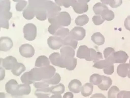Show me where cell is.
Masks as SVG:
<instances>
[{
  "instance_id": "cell-1",
  "label": "cell",
  "mask_w": 130,
  "mask_h": 98,
  "mask_svg": "<svg viewBox=\"0 0 130 98\" xmlns=\"http://www.w3.org/2000/svg\"><path fill=\"white\" fill-rule=\"evenodd\" d=\"M55 68L52 65L40 68H34L29 72L30 78L34 82L52 78L55 75Z\"/></svg>"
},
{
  "instance_id": "cell-2",
  "label": "cell",
  "mask_w": 130,
  "mask_h": 98,
  "mask_svg": "<svg viewBox=\"0 0 130 98\" xmlns=\"http://www.w3.org/2000/svg\"><path fill=\"white\" fill-rule=\"evenodd\" d=\"M1 28L9 29V20L12 17V13L10 11V1H1Z\"/></svg>"
},
{
  "instance_id": "cell-3",
  "label": "cell",
  "mask_w": 130,
  "mask_h": 98,
  "mask_svg": "<svg viewBox=\"0 0 130 98\" xmlns=\"http://www.w3.org/2000/svg\"><path fill=\"white\" fill-rule=\"evenodd\" d=\"M48 21L51 24H54L58 26H68L71 22V18L68 13L62 11L59 13L54 17L48 18Z\"/></svg>"
},
{
  "instance_id": "cell-4",
  "label": "cell",
  "mask_w": 130,
  "mask_h": 98,
  "mask_svg": "<svg viewBox=\"0 0 130 98\" xmlns=\"http://www.w3.org/2000/svg\"><path fill=\"white\" fill-rule=\"evenodd\" d=\"M29 3L32 5L36 18L39 20H45L47 18V15L45 7V0L29 1Z\"/></svg>"
},
{
  "instance_id": "cell-5",
  "label": "cell",
  "mask_w": 130,
  "mask_h": 98,
  "mask_svg": "<svg viewBox=\"0 0 130 98\" xmlns=\"http://www.w3.org/2000/svg\"><path fill=\"white\" fill-rule=\"evenodd\" d=\"M129 56L124 51L115 52L107 59H106L113 64H124L127 61Z\"/></svg>"
},
{
  "instance_id": "cell-6",
  "label": "cell",
  "mask_w": 130,
  "mask_h": 98,
  "mask_svg": "<svg viewBox=\"0 0 130 98\" xmlns=\"http://www.w3.org/2000/svg\"><path fill=\"white\" fill-rule=\"evenodd\" d=\"M23 33L25 39L28 41H32L36 37L37 28L32 23L26 24L23 28Z\"/></svg>"
},
{
  "instance_id": "cell-7",
  "label": "cell",
  "mask_w": 130,
  "mask_h": 98,
  "mask_svg": "<svg viewBox=\"0 0 130 98\" xmlns=\"http://www.w3.org/2000/svg\"><path fill=\"white\" fill-rule=\"evenodd\" d=\"M45 7L48 18L55 16L61 11V8L51 1H45Z\"/></svg>"
},
{
  "instance_id": "cell-8",
  "label": "cell",
  "mask_w": 130,
  "mask_h": 98,
  "mask_svg": "<svg viewBox=\"0 0 130 98\" xmlns=\"http://www.w3.org/2000/svg\"><path fill=\"white\" fill-rule=\"evenodd\" d=\"M90 1L73 0L71 6L76 13L82 14L88 11L89 7L87 3Z\"/></svg>"
},
{
  "instance_id": "cell-9",
  "label": "cell",
  "mask_w": 130,
  "mask_h": 98,
  "mask_svg": "<svg viewBox=\"0 0 130 98\" xmlns=\"http://www.w3.org/2000/svg\"><path fill=\"white\" fill-rule=\"evenodd\" d=\"M69 36L76 41L84 39L86 36V31L81 27H75L69 33Z\"/></svg>"
},
{
  "instance_id": "cell-10",
  "label": "cell",
  "mask_w": 130,
  "mask_h": 98,
  "mask_svg": "<svg viewBox=\"0 0 130 98\" xmlns=\"http://www.w3.org/2000/svg\"><path fill=\"white\" fill-rule=\"evenodd\" d=\"M19 51L20 55L23 57L30 58L34 55L35 50L32 45L28 44H25L20 46Z\"/></svg>"
},
{
  "instance_id": "cell-11",
  "label": "cell",
  "mask_w": 130,
  "mask_h": 98,
  "mask_svg": "<svg viewBox=\"0 0 130 98\" xmlns=\"http://www.w3.org/2000/svg\"><path fill=\"white\" fill-rule=\"evenodd\" d=\"M47 42L49 47L52 50H58L60 49L62 46H64L63 40L55 36H50Z\"/></svg>"
},
{
  "instance_id": "cell-12",
  "label": "cell",
  "mask_w": 130,
  "mask_h": 98,
  "mask_svg": "<svg viewBox=\"0 0 130 98\" xmlns=\"http://www.w3.org/2000/svg\"><path fill=\"white\" fill-rule=\"evenodd\" d=\"M1 66L6 70H12L14 65L18 63L16 58L12 56H7L5 58H1Z\"/></svg>"
},
{
  "instance_id": "cell-13",
  "label": "cell",
  "mask_w": 130,
  "mask_h": 98,
  "mask_svg": "<svg viewBox=\"0 0 130 98\" xmlns=\"http://www.w3.org/2000/svg\"><path fill=\"white\" fill-rule=\"evenodd\" d=\"M91 49L85 45H82L78 48L77 57L80 59H85L87 61L90 60Z\"/></svg>"
},
{
  "instance_id": "cell-14",
  "label": "cell",
  "mask_w": 130,
  "mask_h": 98,
  "mask_svg": "<svg viewBox=\"0 0 130 98\" xmlns=\"http://www.w3.org/2000/svg\"><path fill=\"white\" fill-rule=\"evenodd\" d=\"M19 84L16 80L11 79L7 82L5 85V90L7 93L12 96H16L17 92L19 87Z\"/></svg>"
},
{
  "instance_id": "cell-15",
  "label": "cell",
  "mask_w": 130,
  "mask_h": 98,
  "mask_svg": "<svg viewBox=\"0 0 130 98\" xmlns=\"http://www.w3.org/2000/svg\"><path fill=\"white\" fill-rule=\"evenodd\" d=\"M13 46L12 40L8 37H1L0 39V50L1 51L7 52L9 51Z\"/></svg>"
},
{
  "instance_id": "cell-16",
  "label": "cell",
  "mask_w": 130,
  "mask_h": 98,
  "mask_svg": "<svg viewBox=\"0 0 130 98\" xmlns=\"http://www.w3.org/2000/svg\"><path fill=\"white\" fill-rule=\"evenodd\" d=\"M62 59L61 68H65L69 71L75 69L77 65V59L74 57Z\"/></svg>"
},
{
  "instance_id": "cell-17",
  "label": "cell",
  "mask_w": 130,
  "mask_h": 98,
  "mask_svg": "<svg viewBox=\"0 0 130 98\" xmlns=\"http://www.w3.org/2000/svg\"><path fill=\"white\" fill-rule=\"evenodd\" d=\"M60 56L62 59L74 57L75 50L71 46H63L60 49Z\"/></svg>"
},
{
  "instance_id": "cell-18",
  "label": "cell",
  "mask_w": 130,
  "mask_h": 98,
  "mask_svg": "<svg viewBox=\"0 0 130 98\" xmlns=\"http://www.w3.org/2000/svg\"><path fill=\"white\" fill-rule=\"evenodd\" d=\"M82 83L77 79L72 80L68 84L69 90L75 93H78L81 91Z\"/></svg>"
},
{
  "instance_id": "cell-19",
  "label": "cell",
  "mask_w": 130,
  "mask_h": 98,
  "mask_svg": "<svg viewBox=\"0 0 130 98\" xmlns=\"http://www.w3.org/2000/svg\"><path fill=\"white\" fill-rule=\"evenodd\" d=\"M112 84V79L104 75H102V82L98 87L102 91H107Z\"/></svg>"
},
{
  "instance_id": "cell-20",
  "label": "cell",
  "mask_w": 130,
  "mask_h": 98,
  "mask_svg": "<svg viewBox=\"0 0 130 98\" xmlns=\"http://www.w3.org/2000/svg\"><path fill=\"white\" fill-rule=\"evenodd\" d=\"M49 59L53 65L61 68L62 59L60 54L58 52L53 53L49 56Z\"/></svg>"
},
{
  "instance_id": "cell-21",
  "label": "cell",
  "mask_w": 130,
  "mask_h": 98,
  "mask_svg": "<svg viewBox=\"0 0 130 98\" xmlns=\"http://www.w3.org/2000/svg\"><path fill=\"white\" fill-rule=\"evenodd\" d=\"M23 16L25 19L27 20H32L35 16L34 8L32 5L29 3L26 8L23 10Z\"/></svg>"
},
{
  "instance_id": "cell-22",
  "label": "cell",
  "mask_w": 130,
  "mask_h": 98,
  "mask_svg": "<svg viewBox=\"0 0 130 98\" xmlns=\"http://www.w3.org/2000/svg\"><path fill=\"white\" fill-rule=\"evenodd\" d=\"M50 61L47 56H38L36 60L35 66L36 67H43L50 65Z\"/></svg>"
},
{
  "instance_id": "cell-23",
  "label": "cell",
  "mask_w": 130,
  "mask_h": 98,
  "mask_svg": "<svg viewBox=\"0 0 130 98\" xmlns=\"http://www.w3.org/2000/svg\"><path fill=\"white\" fill-rule=\"evenodd\" d=\"M130 64H122L117 66V73L118 75L122 77H126L127 76L129 71Z\"/></svg>"
},
{
  "instance_id": "cell-24",
  "label": "cell",
  "mask_w": 130,
  "mask_h": 98,
  "mask_svg": "<svg viewBox=\"0 0 130 98\" xmlns=\"http://www.w3.org/2000/svg\"><path fill=\"white\" fill-rule=\"evenodd\" d=\"M31 87L29 84H22L19 85L16 96L28 95L31 92Z\"/></svg>"
},
{
  "instance_id": "cell-25",
  "label": "cell",
  "mask_w": 130,
  "mask_h": 98,
  "mask_svg": "<svg viewBox=\"0 0 130 98\" xmlns=\"http://www.w3.org/2000/svg\"><path fill=\"white\" fill-rule=\"evenodd\" d=\"M93 86L91 83H86L81 87V92L82 95L84 97H88L92 93Z\"/></svg>"
},
{
  "instance_id": "cell-26",
  "label": "cell",
  "mask_w": 130,
  "mask_h": 98,
  "mask_svg": "<svg viewBox=\"0 0 130 98\" xmlns=\"http://www.w3.org/2000/svg\"><path fill=\"white\" fill-rule=\"evenodd\" d=\"M51 94V88L37 89L35 92V95L38 98H50L49 96Z\"/></svg>"
},
{
  "instance_id": "cell-27",
  "label": "cell",
  "mask_w": 130,
  "mask_h": 98,
  "mask_svg": "<svg viewBox=\"0 0 130 98\" xmlns=\"http://www.w3.org/2000/svg\"><path fill=\"white\" fill-rule=\"evenodd\" d=\"M69 30L62 27L59 26L56 30L54 36L59 37L64 40L69 35Z\"/></svg>"
},
{
  "instance_id": "cell-28",
  "label": "cell",
  "mask_w": 130,
  "mask_h": 98,
  "mask_svg": "<svg viewBox=\"0 0 130 98\" xmlns=\"http://www.w3.org/2000/svg\"><path fill=\"white\" fill-rule=\"evenodd\" d=\"M91 40L95 44L98 46H101L104 44L105 39L104 36L100 32H96L94 33L91 36Z\"/></svg>"
},
{
  "instance_id": "cell-29",
  "label": "cell",
  "mask_w": 130,
  "mask_h": 98,
  "mask_svg": "<svg viewBox=\"0 0 130 98\" xmlns=\"http://www.w3.org/2000/svg\"><path fill=\"white\" fill-rule=\"evenodd\" d=\"M26 70L25 66L21 63H17L11 70L12 73L16 76H20L23 72H25Z\"/></svg>"
},
{
  "instance_id": "cell-30",
  "label": "cell",
  "mask_w": 130,
  "mask_h": 98,
  "mask_svg": "<svg viewBox=\"0 0 130 98\" xmlns=\"http://www.w3.org/2000/svg\"><path fill=\"white\" fill-rule=\"evenodd\" d=\"M114 64L108 61L107 60H100L97 62L95 63L94 65H93V67L97 69H104L107 68L111 65Z\"/></svg>"
},
{
  "instance_id": "cell-31",
  "label": "cell",
  "mask_w": 130,
  "mask_h": 98,
  "mask_svg": "<svg viewBox=\"0 0 130 98\" xmlns=\"http://www.w3.org/2000/svg\"><path fill=\"white\" fill-rule=\"evenodd\" d=\"M63 44L64 46H71L73 48L75 49L77 47L78 41L74 40L69 35L67 38H66L65 39L63 40Z\"/></svg>"
},
{
  "instance_id": "cell-32",
  "label": "cell",
  "mask_w": 130,
  "mask_h": 98,
  "mask_svg": "<svg viewBox=\"0 0 130 98\" xmlns=\"http://www.w3.org/2000/svg\"><path fill=\"white\" fill-rule=\"evenodd\" d=\"M106 9H108L107 7L103 3H97L95 4L93 7L94 13L96 15H101L103 11Z\"/></svg>"
},
{
  "instance_id": "cell-33",
  "label": "cell",
  "mask_w": 130,
  "mask_h": 98,
  "mask_svg": "<svg viewBox=\"0 0 130 98\" xmlns=\"http://www.w3.org/2000/svg\"><path fill=\"white\" fill-rule=\"evenodd\" d=\"M91 49V55H90V61H93L95 63L100 61L101 59H103V57L102 54L101 52H97L93 48Z\"/></svg>"
},
{
  "instance_id": "cell-34",
  "label": "cell",
  "mask_w": 130,
  "mask_h": 98,
  "mask_svg": "<svg viewBox=\"0 0 130 98\" xmlns=\"http://www.w3.org/2000/svg\"><path fill=\"white\" fill-rule=\"evenodd\" d=\"M101 16L105 20L111 21L115 18V13L111 10L106 9L103 11L101 14Z\"/></svg>"
},
{
  "instance_id": "cell-35",
  "label": "cell",
  "mask_w": 130,
  "mask_h": 98,
  "mask_svg": "<svg viewBox=\"0 0 130 98\" xmlns=\"http://www.w3.org/2000/svg\"><path fill=\"white\" fill-rule=\"evenodd\" d=\"M51 88V93L54 94H61L65 92V86L62 83H59Z\"/></svg>"
},
{
  "instance_id": "cell-36",
  "label": "cell",
  "mask_w": 130,
  "mask_h": 98,
  "mask_svg": "<svg viewBox=\"0 0 130 98\" xmlns=\"http://www.w3.org/2000/svg\"><path fill=\"white\" fill-rule=\"evenodd\" d=\"M89 18L86 15H82L77 17L75 20V23L76 25L83 26L88 23Z\"/></svg>"
},
{
  "instance_id": "cell-37",
  "label": "cell",
  "mask_w": 130,
  "mask_h": 98,
  "mask_svg": "<svg viewBox=\"0 0 130 98\" xmlns=\"http://www.w3.org/2000/svg\"><path fill=\"white\" fill-rule=\"evenodd\" d=\"M61 81L60 75L58 73H56L55 75L52 77V78L43 80V81L47 83L48 84L51 85H57Z\"/></svg>"
},
{
  "instance_id": "cell-38",
  "label": "cell",
  "mask_w": 130,
  "mask_h": 98,
  "mask_svg": "<svg viewBox=\"0 0 130 98\" xmlns=\"http://www.w3.org/2000/svg\"><path fill=\"white\" fill-rule=\"evenodd\" d=\"M90 82L92 84L99 85L102 82V75L97 74H94L91 75L90 78Z\"/></svg>"
},
{
  "instance_id": "cell-39",
  "label": "cell",
  "mask_w": 130,
  "mask_h": 98,
  "mask_svg": "<svg viewBox=\"0 0 130 98\" xmlns=\"http://www.w3.org/2000/svg\"><path fill=\"white\" fill-rule=\"evenodd\" d=\"M119 91L120 90L117 86H113L108 92V98H117V95Z\"/></svg>"
},
{
  "instance_id": "cell-40",
  "label": "cell",
  "mask_w": 130,
  "mask_h": 98,
  "mask_svg": "<svg viewBox=\"0 0 130 98\" xmlns=\"http://www.w3.org/2000/svg\"><path fill=\"white\" fill-rule=\"evenodd\" d=\"M20 80L21 82L24 84H31L32 83H34L35 82L32 81L30 78L29 72H26L24 73L23 75L21 76Z\"/></svg>"
},
{
  "instance_id": "cell-41",
  "label": "cell",
  "mask_w": 130,
  "mask_h": 98,
  "mask_svg": "<svg viewBox=\"0 0 130 98\" xmlns=\"http://www.w3.org/2000/svg\"><path fill=\"white\" fill-rule=\"evenodd\" d=\"M18 2L16 4V9L18 11H21L26 7L27 5L26 1H14Z\"/></svg>"
},
{
  "instance_id": "cell-42",
  "label": "cell",
  "mask_w": 130,
  "mask_h": 98,
  "mask_svg": "<svg viewBox=\"0 0 130 98\" xmlns=\"http://www.w3.org/2000/svg\"><path fill=\"white\" fill-rule=\"evenodd\" d=\"M56 4L59 6H64L65 8H68L71 6L73 0L65 1V0H56L55 1Z\"/></svg>"
},
{
  "instance_id": "cell-43",
  "label": "cell",
  "mask_w": 130,
  "mask_h": 98,
  "mask_svg": "<svg viewBox=\"0 0 130 98\" xmlns=\"http://www.w3.org/2000/svg\"><path fill=\"white\" fill-rule=\"evenodd\" d=\"M92 21L95 25H100L103 23L105 20H103L101 15H95L92 17Z\"/></svg>"
},
{
  "instance_id": "cell-44",
  "label": "cell",
  "mask_w": 130,
  "mask_h": 98,
  "mask_svg": "<svg viewBox=\"0 0 130 98\" xmlns=\"http://www.w3.org/2000/svg\"><path fill=\"white\" fill-rule=\"evenodd\" d=\"M115 52V51L114 48H113L112 47H108L106 48L105 49H104V51H103L104 58H105V59H107Z\"/></svg>"
},
{
  "instance_id": "cell-45",
  "label": "cell",
  "mask_w": 130,
  "mask_h": 98,
  "mask_svg": "<svg viewBox=\"0 0 130 98\" xmlns=\"http://www.w3.org/2000/svg\"><path fill=\"white\" fill-rule=\"evenodd\" d=\"M34 85L36 88L38 89L48 88V87H49V84L43 81L42 82H35L34 83Z\"/></svg>"
},
{
  "instance_id": "cell-46",
  "label": "cell",
  "mask_w": 130,
  "mask_h": 98,
  "mask_svg": "<svg viewBox=\"0 0 130 98\" xmlns=\"http://www.w3.org/2000/svg\"><path fill=\"white\" fill-rule=\"evenodd\" d=\"M122 1L121 0H111L109 1V4L110 6L111 7L113 8H116L120 6L122 4Z\"/></svg>"
},
{
  "instance_id": "cell-47",
  "label": "cell",
  "mask_w": 130,
  "mask_h": 98,
  "mask_svg": "<svg viewBox=\"0 0 130 98\" xmlns=\"http://www.w3.org/2000/svg\"><path fill=\"white\" fill-rule=\"evenodd\" d=\"M117 98H130V91H121L118 93Z\"/></svg>"
},
{
  "instance_id": "cell-48",
  "label": "cell",
  "mask_w": 130,
  "mask_h": 98,
  "mask_svg": "<svg viewBox=\"0 0 130 98\" xmlns=\"http://www.w3.org/2000/svg\"><path fill=\"white\" fill-rule=\"evenodd\" d=\"M124 27L126 30L130 31V16L127 17L124 22Z\"/></svg>"
},
{
  "instance_id": "cell-49",
  "label": "cell",
  "mask_w": 130,
  "mask_h": 98,
  "mask_svg": "<svg viewBox=\"0 0 130 98\" xmlns=\"http://www.w3.org/2000/svg\"><path fill=\"white\" fill-rule=\"evenodd\" d=\"M90 98H106L105 96L102 93H95L91 96Z\"/></svg>"
},
{
  "instance_id": "cell-50",
  "label": "cell",
  "mask_w": 130,
  "mask_h": 98,
  "mask_svg": "<svg viewBox=\"0 0 130 98\" xmlns=\"http://www.w3.org/2000/svg\"><path fill=\"white\" fill-rule=\"evenodd\" d=\"M74 95L71 92H67L63 96V98H74Z\"/></svg>"
},
{
  "instance_id": "cell-51",
  "label": "cell",
  "mask_w": 130,
  "mask_h": 98,
  "mask_svg": "<svg viewBox=\"0 0 130 98\" xmlns=\"http://www.w3.org/2000/svg\"><path fill=\"white\" fill-rule=\"evenodd\" d=\"M50 98H62V96L59 94H54L51 96Z\"/></svg>"
},
{
  "instance_id": "cell-52",
  "label": "cell",
  "mask_w": 130,
  "mask_h": 98,
  "mask_svg": "<svg viewBox=\"0 0 130 98\" xmlns=\"http://www.w3.org/2000/svg\"><path fill=\"white\" fill-rule=\"evenodd\" d=\"M127 76H128V77L130 78V66H129V71H128V74H127Z\"/></svg>"
},
{
  "instance_id": "cell-53",
  "label": "cell",
  "mask_w": 130,
  "mask_h": 98,
  "mask_svg": "<svg viewBox=\"0 0 130 98\" xmlns=\"http://www.w3.org/2000/svg\"><path fill=\"white\" fill-rule=\"evenodd\" d=\"M1 98H5L4 93H1Z\"/></svg>"
},
{
  "instance_id": "cell-54",
  "label": "cell",
  "mask_w": 130,
  "mask_h": 98,
  "mask_svg": "<svg viewBox=\"0 0 130 98\" xmlns=\"http://www.w3.org/2000/svg\"><path fill=\"white\" fill-rule=\"evenodd\" d=\"M129 62H130V61H129Z\"/></svg>"
}]
</instances>
